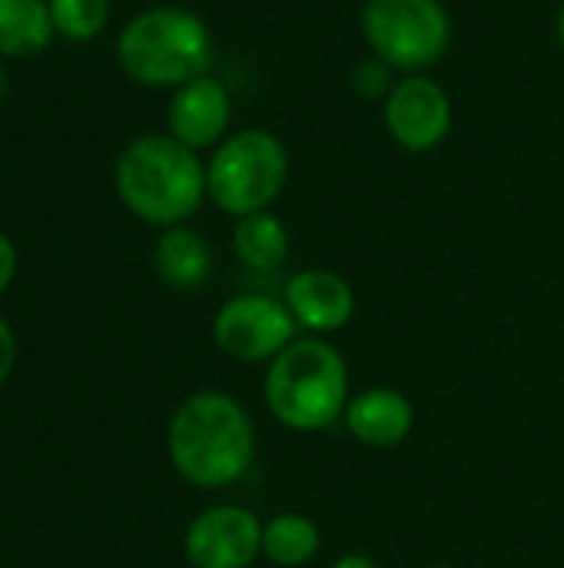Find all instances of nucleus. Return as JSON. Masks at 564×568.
Returning <instances> with one entry per match:
<instances>
[{
  "label": "nucleus",
  "mask_w": 564,
  "mask_h": 568,
  "mask_svg": "<svg viewBox=\"0 0 564 568\" xmlns=\"http://www.w3.org/2000/svg\"><path fill=\"white\" fill-rule=\"evenodd\" d=\"M166 456L176 476L203 493L236 486L256 463V426L246 406L219 389H196L166 423Z\"/></svg>",
  "instance_id": "f257e3e1"
},
{
  "label": "nucleus",
  "mask_w": 564,
  "mask_h": 568,
  "mask_svg": "<svg viewBox=\"0 0 564 568\" xmlns=\"http://www.w3.org/2000/svg\"><path fill=\"white\" fill-rule=\"evenodd\" d=\"M113 190L140 223L156 230L183 226L209 200L206 160L170 133H143L120 150Z\"/></svg>",
  "instance_id": "f03ea898"
},
{
  "label": "nucleus",
  "mask_w": 564,
  "mask_h": 568,
  "mask_svg": "<svg viewBox=\"0 0 564 568\" xmlns=\"http://www.w3.org/2000/svg\"><path fill=\"white\" fill-rule=\"evenodd\" d=\"M349 399V363L326 336H296L266 366L263 403L293 433L332 429L342 423Z\"/></svg>",
  "instance_id": "7ed1b4c3"
},
{
  "label": "nucleus",
  "mask_w": 564,
  "mask_h": 568,
  "mask_svg": "<svg viewBox=\"0 0 564 568\" xmlns=\"http://www.w3.org/2000/svg\"><path fill=\"white\" fill-rule=\"evenodd\" d=\"M216 40L209 23L176 3H160L133 13L116 37L120 70L150 90H176L203 73H213Z\"/></svg>",
  "instance_id": "20e7f679"
},
{
  "label": "nucleus",
  "mask_w": 564,
  "mask_h": 568,
  "mask_svg": "<svg viewBox=\"0 0 564 568\" xmlns=\"http://www.w3.org/2000/svg\"><path fill=\"white\" fill-rule=\"evenodd\" d=\"M289 150L273 130H233L206 160L209 203L233 220L273 210L289 183Z\"/></svg>",
  "instance_id": "39448f33"
},
{
  "label": "nucleus",
  "mask_w": 564,
  "mask_h": 568,
  "mask_svg": "<svg viewBox=\"0 0 564 568\" xmlns=\"http://www.w3.org/2000/svg\"><path fill=\"white\" fill-rule=\"evenodd\" d=\"M359 30L369 53L399 77L432 73L455 40V23L442 0H362Z\"/></svg>",
  "instance_id": "423d86ee"
},
{
  "label": "nucleus",
  "mask_w": 564,
  "mask_h": 568,
  "mask_svg": "<svg viewBox=\"0 0 564 568\" xmlns=\"http://www.w3.org/2000/svg\"><path fill=\"white\" fill-rule=\"evenodd\" d=\"M209 333L226 359L243 366H269L299 336V326L283 296L236 293L216 310Z\"/></svg>",
  "instance_id": "0eeeda50"
},
{
  "label": "nucleus",
  "mask_w": 564,
  "mask_h": 568,
  "mask_svg": "<svg viewBox=\"0 0 564 568\" xmlns=\"http://www.w3.org/2000/svg\"><path fill=\"white\" fill-rule=\"evenodd\" d=\"M382 123L392 143L406 153L439 150L455 126V103L449 90L429 73L399 77L382 103Z\"/></svg>",
  "instance_id": "6e6552de"
},
{
  "label": "nucleus",
  "mask_w": 564,
  "mask_h": 568,
  "mask_svg": "<svg viewBox=\"0 0 564 568\" xmlns=\"http://www.w3.org/2000/svg\"><path fill=\"white\" fill-rule=\"evenodd\" d=\"M183 556L189 568H253L263 559V519L249 506H209L186 526Z\"/></svg>",
  "instance_id": "1a4fd4ad"
},
{
  "label": "nucleus",
  "mask_w": 564,
  "mask_h": 568,
  "mask_svg": "<svg viewBox=\"0 0 564 568\" xmlns=\"http://www.w3.org/2000/svg\"><path fill=\"white\" fill-rule=\"evenodd\" d=\"M229 126H233V93L219 77L203 73L170 93L166 133L183 146L196 153L203 150L213 153L233 133Z\"/></svg>",
  "instance_id": "9d476101"
},
{
  "label": "nucleus",
  "mask_w": 564,
  "mask_h": 568,
  "mask_svg": "<svg viewBox=\"0 0 564 568\" xmlns=\"http://www.w3.org/2000/svg\"><path fill=\"white\" fill-rule=\"evenodd\" d=\"M283 303L293 313L296 326L309 336H332L346 329L356 316V290L352 283L326 266L296 270L283 286Z\"/></svg>",
  "instance_id": "9b49d317"
},
{
  "label": "nucleus",
  "mask_w": 564,
  "mask_h": 568,
  "mask_svg": "<svg viewBox=\"0 0 564 568\" xmlns=\"http://www.w3.org/2000/svg\"><path fill=\"white\" fill-rule=\"evenodd\" d=\"M342 426L366 449H396L412 436L416 406L406 393L392 386H372L349 399Z\"/></svg>",
  "instance_id": "f8f14e48"
},
{
  "label": "nucleus",
  "mask_w": 564,
  "mask_h": 568,
  "mask_svg": "<svg viewBox=\"0 0 564 568\" xmlns=\"http://www.w3.org/2000/svg\"><path fill=\"white\" fill-rule=\"evenodd\" d=\"M153 270L163 286L189 293L199 290L213 273V246L189 223L160 230L153 243Z\"/></svg>",
  "instance_id": "ddd939ff"
},
{
  "label": "nucleus",
  "mask_w": 564,
  "mask_h": 568,
  "mask_svg": "<svg viewBox=\"0 0 564 568\" xmlns=\"http://www.w3.org/2000/svg\"><path fill=\"white\" fill-rule=\"evenodd\" d=\"M229 243H233L236 260L246 270H253V273H276V270H283L286 260H289V250H293L289 226L273 210L239 216L233 223Z\"/></svg>",
  "instance_id": "4468645a"
},
{
  "label": "nucleus",
  "mask_w": 564,
  "mask_h": 568,
  "mask_svg": "<svg viewBox=\"0 0 564 568\" xmlns=\"http://www.w3.org/2000/svg\"><path fill=\"white\" fill-rule=\"evenodd\" d=\"M53 37L57 30L47 0H0V57H37Z\"/></svg>",
  "instance_id": "2eb2a0df"
},
{
  "label": "nucleus",
  "mask_w": 564,
  "mask_h": 568,
  "mask_svg": "<svg viewBox=\"0 0 564 568\" xmlns=\"http://www.w3.org/2000/svg\"><path fill=\"white\" fill-rule=\"evenodd\" d=\"M322 549V529L302 513H276L263 523V559L276 568L309 566Z\"/></svg>",
  "instance_id": "dca6fc26"
},
{
  "label": "nucleus",
  "mask_w": 564,
  "mask_h": 568,
  "mask_svg": "<svg viewBox=\"0 0 564 568\" xmlns=\"http://www.w3.org/2000/svg\"><path fill=\"white\" fill-rule=\"evenodd\" d=\"M47 7L57 37L70 43H86L110 23V0H47Z\"/></svg>",
  "instance_id": "f3484780"
},
{
  "label": "nucleus",
  "mask_w": 564,
  "mask_h": 568,
  "mask_svg": "<svg viewBox=\"0 0 564 568\" xmlns=\"http://www.w3.org/2000/svg\"><path fill=\"white\" fill-rule=\"evenodd\" d=\"M396 80H399V73H396L386 60H379V57L369 53V57H362V60L352 67L349 87H352V93H356L359 100H366V103H386V97L392 93Z\"/></svg>",
  "instance_id": "a211bd4d"
},
{
  "label": "nucleus",
  "mask_w": 564,
  "mask_h": 568,
  "mask_svg": "<svg viewBox=\"0 0 564 568\" xmlns=\"http://www.w3.org/2000/svg\"><path fill=\"white\" fill-rule=\"evenodd\" d=\"M17 356H20V343L13 326L7 323V316H0V386L13 376L17 369Z\"/></svg>",
  "instance_id": "6ab92c4d"
},
{
  "label": "nucleus",
  "mask_w": 564,
  "mask_h": 568,
  "mask_svg": "<svg viewBox=\"0 0 564 568\" xmlns=\"http://www.w3.org/2000/svg\"><path fill=\"white\" fill-rule=\"evenodd\" d=\"M17 266H20V253L17 243L0 230V296L10 290V283L17 280Z\"/></svg>",
  "instance_id": "aec40b11"
},
{
  "label": "nucleus",
  "mask_w": 564,
  "mask_h": 568,
  "mask_svg": "<svg viewBox=\"0 0 564 568\" xmlns=\"http://www.w3.org/2000/svg\"><path fill=\"white\" fill-rule=\"evenodd\" d=\"M329 568H379V566H376V559H372V556H366V552H346V556H339V559H336Z\"/></svg>",
  "instance_id": "412c9836"
},
{
  "label": "nucleus",
  "mask_w": 564,
  "mask_h": 568,
  "mask_svg": "<svg viewBox=\"0 0 564 568\" xmlns=\"http://www.w3.org/2000/svg\"><path fill=\"white\" fill-rule=\"evenodd\" d=\"M555 33H558V43H562L564 50V3L562 10H558V17H555Z\"/></svg>",
  "instance_id": "4be33fe9"
},
{
  "label": "nucleus",
  "mask_w": 564,
  "mask_h": 568,
  "mask_svg": "<svg viewBox=\"0 0 564 568\" xmlns=\"http://www.w3.org/2000/svg\"><path fill=\"white\" fill-rule=\"evenodd\" d=\"M7 100V70H3V57H0V103Z\"/></svg>",
  "instance_id": "5701e85b"
},
{
  "label": "nucleus",
  "mask_w": 564,
  "mask_h": 568,
  "mask_svg": "<svg viewBox=\"0 0 564 568\" xmlns=\"http://www.w3.org/2000/svg\"><path fill=\"white\" fill-rule=\"evenodd\" d=\"M429 568H459V566H452V562H435V566H429Z\"/></svg>",
  "instance_id": "b1692460"
}]
</instances>
